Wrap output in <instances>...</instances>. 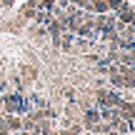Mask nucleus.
<instances>
[{"mask_svg": "<svg viewBox=\"0 0 135 135\" xmlns=\"http://www.w3.org/2000/svg\"><path fill=\"white\" fill-rule=\"evenodd\" d=\"M35 135H40V133H35Z\"/></svg>", "mask_w": 135, "mask_h": 135, "instance_id": "3", "label": "nucleus"}, {"mask_svg": "<svg viewBox=\"0 0 135 135\" xmlns=\"http://www.w3.org/2000/svg\"><path fill=\"white\" fill-rule=\"evenodd\" d=\"M130 25H133V28H135V13H133V20H130Z\"/></svg>", "mask_w": 135, "mask_h": 135, "instance_id": "1", "label": "nucleus"}, {"mask_svg": "<svg viewBox=\"0 0 135 135\" xmlns=\"http://www.w3.org/2000/svg\"><path fill=\"white\" fill-rule=\"evenodd\" d=\"M108 135H115V133H110V130H108Z\"/></svg>", "mask_w": 135, "mask_h": 135, "instance_id": "2", "label": "nucleus"}]
</instances>
